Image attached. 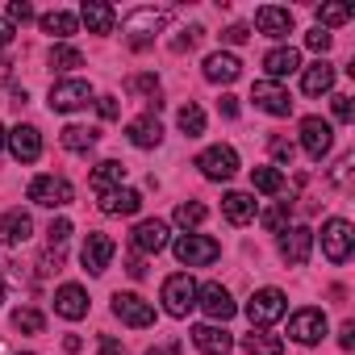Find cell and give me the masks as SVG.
Wrapping results in <instances>:
<instances>
[{
  "mask_svg": "<svg viewBox=\"0 0 355 355\" xmlns=\"http://www.w3.org/2000/svg\"><path fill=\"white\" fill-rule=\"evenodd\" d=\"M205 218H209V209H205L201 201H180V205H175V226H184V230L201 226Z\"/></svg>",
  "mask_w": 355,
  "mask_h": 355,
  "instance_id": "e575fe53",
  "label": "cell"
},
{
  "mask_svg": "<svg viewBox=\"0 0 355 355\" xmlns=\"http://www.w3.org/2000/svg\"><path fill=\"white\" fill-rule=\"evenodd\" d=\"M171 251H175V259H180L184 268H209L222 255V247L209 234H180V239L171 243Z\"/></svg>",
  "mask_w": 355,
  "mask_h": 355,
  "instance_id": "7a4b0ae2",
  "label": "cell"
},
{
  "mask_svg": "<svg viewBox=\"0 0 355 355\" xmlns=\"http://www.w3.org/2000/svg\"><path fill=\"white\" fill-rule=\"evenodd\" d=\"M351 247H355L351 222H347V218H330V222L322 226V255H326L330 263H347Z\"/></svg>",
  "mask_w": 355,
  "mask_h": 355,
  "instance_id": "5b68a950",
  "label": "cell"
},
{
  "mask_svg": "<svg viewBox=\"0 0 355 355\" xmlns=\"http://www.w3.org/2000/svg\"><path fill=\"white\" fill-rule=\"evenodd\" d=\"M301 88H305L309 96H322V92H330V88H334V67H330L326 59H318L313 67H305V76H301Z\"/></svg>",
  "mask_w": 355,
  "mask_h": 355,
  "instance_id": "f546056e",
  "label": "cell"
},
{
  "mask_svg": "<svg viewBox=\"0 0 355 355\" xmlns=\"http://www.w3.org/2000/svg\"><path fill=\"white\" fill-rule=\"evenodd\" d=\"M255 26H259V34H268V38H288V34H293V13H288V9H276V5H263V9L255 13Z\"/></svg>",
  "mask_w": 355,
  "mask_h": 355,
  "instance_id": "cb8c5ba5",
  "label": "cell"
},
{
  "mask_svg": "<svg viewBox=\"0 0 355 355\" xmlns=\"http://www.w3.org/2000/svg\"><path fill=\"white\" fill-rule=\"evenodd\" d=\"M222 113H226V117H239V105H234V96H222Z\"/></svg>",
  "mask_w": 355,
  "mask_h": 355,
  "instance_id": "db71d44e",
  "label": "cell"
},
{
  "mask_svg": "<svg viewBox=\"0 0 355 355\" xmlns=\"http://www.w3.org/2000/svg\"><path fill=\"white\" fill-rule=\"evenodd\" d=\"M13 34H17V30H13V21H0V46H9V42H13Z\"/></svg>",
  "mask_w": 355,
  "mask_h": 355,
  "instance_id": "f5cc1de1",
  "label": "cell"
},
{
  "mask_svg": "<svg viewBox=\"0 0 355 355\" xmlns=\"http://www.w3.org/2000/svg\"><path fill=\"white\" fill-rule=\"evenodd\" d=\"M243 351L247 355H284V338L272 334V330L251 326V334H243Z\"/></svg>",
  "mask_w": 355,
  "mask_h": 355,
  "instance_id": "83f0119b",
  "label": "cell"
},
{
  "mask_svg": "<svg viewBox=\"0 0 355 355\" xmlns=\"http://www.w3.org/2000/svg\"><path fill=\"white\" fill-rule=\"evenodd\" d=\"M334 117H338V121H351V117H355V105H351V96H347V92H338V96H334Z\"/></svg>",
  "mask_w": 355,
  "mask_h": 355,
  "instance_id": "7bdbcfd3",
  "label": "cell"
},
{
  "mask_svg": "<svg viewBox=\"0 0 355 355\" xmlns=\"http://www.w3.org/2000/svg\"><path fill=\"white\" fill-rule=\"evenodd\" d=\"M297 67H301V55H297L293 46H276V51H268V59H263V71H268V80H272V84L288 80Z\"/></svg>",
  "mask_w": 355,
  "mask_h": 355,
  "instance_id": "d4e9b609",
  "label": "cell"
},
{
  "mask_svg": "<svg viewBox=\"0 0 355 355\" xmlns=\"http://www.w3.org/2000/svg\"><path fill=\"white\" fill-rule=\"evenodd\" d=\"M197 167H201L205 180H230V175L239 171V150L226 146V142H218V146H209V150L197 155Z\"/></svg>",
  "mask_w": 355,
  "mask_h": 355,
  "instance_id": "8992f818",
  "label": "cell"
},
{
  "mask_svg": "<svg viewBox=\"0 0 355 355\" xmlns=\"http://www.w3.org/2000/svg\"><path fill=\"white\" fill-rule=\"evenodd\" d=\"M167 26V13H159V9H138V13H130L125 17V38H130V46H150L155 42V34Z\"/></svg>",
  "mask_w": 355,
  "mask_h": 355,
  "instance_id": "52a82bcc",
  "label": "cell"
},
{
  "mask_svg": "<svg viewBox=\"0 0 355 355\" xmlns=\"http://www.w3.org/2000/svg\"><path fill=\"white\" fill-rule=\"evenodd\" d=\"M113 251H117V247H113V239L96 230V234H88V239H84V247H80V263H84L92 276H101V272L113 263Z\"/></svg>",
  "mask_w": 355,
  "mask_h": 355,
  "instance_id": "9a60e30c",
  "label": "cell"
},
{
  "mask_svg": "<svg viewBox=\"0 0 355 355\" xmlns=\"http://www.w3.org/2000/svg\"><path fill=\"white\" fill-rule=\"evenodd\" d=\"M175 121H180V130H184L189 138H201V134H205V109L193 105V101L180 109V117H175Z\"/></svg>",
  "mask_w": 355,
  "mask_h": 355,
  "instance_id": "836d02e7",
  "label": "cell"
},
{
  "mask_svg": "<svg viewBox=\"0 0 355 355\" xmlns=\"http://www.w3.org/2000/svg\"><path fill=\"white\" fill-rule=\"evenodd\" d=\"M96 355H125V347H121L113 334H101V343H96Z\"/></svg>",
  "mask_w": 355,
  "mask_h": 355,
  "instance_id": "bcb514c9",
  "label": "cell"
},
{
  "mask_svg": "<svg viewBox=\"0 0 355 355\" xmlns=\"http://www.w3.org/2000/svg\"><path fill=\"white\" fill-rule=\"evenodd\" d=\"M263 226H268L272 234H280V230L288 226V201H280V205H272V209H263Z\"/></svg>",
  "mask_w": 355,
  "mask_h": 355,
  "instance_id": "f35d334b",
  "label": "cell"
},
{
  "mask_svg": "<svg viewBox=\"0 0 355 355\" xmlns=\"http://www.w3.org/2000/svg\"><path fill=\"white\" fill-rule=\"evenodd\" d=\"M288 334H293L301 347L322 343V338H326V313H322V309H297V313L288 318Z\"/></svg>",
  "mask_w": 355,
  "mask_h": 355,
  "instance_id": "8fae6325",
  "label": "cell"
},
{
  "mask_svg": "<svg viewBox=\"0 0 355 355\" xmlns=\"http://www.w3.org/2000/svg\"><path fill=\"white\" fill-rule=\"evenodd\" d=\"M88 101H96L92 88H88V80H59V84L51 88V109H55V113H76V109H84Z\"/></svg>",
  "mask_w": 355,
  "mask_h": 355,
  "instance_id": "9c48e42d",
  "label": "cell"
},
{
  "mask_svg": "<svg viewBox=\"0 0 355 355\" xmlns=\"http://www.w3.org/2000/svg\"><path fill=\"white\" fill-rule=\"evenodd\" d=\"M309 251H313V230L309 226H284L280 230V255H284V263L301 268L309 259Z\"/></svg>",
  "mask_w": 355,
  "mask_h": 355,
  "instance_id": "5bb4252c",
  "label": "cell"
},
{
  "mask_svg": "<svg viewBox=\"0 0 355 355\" xmlns=\"http://www.w3.org/2000/svg\"><path fill=\"white\" fill-rule=\"evenodd\" d=\"M38 21H42V30H46L51 38H71V34H76V26H80V17H76V13H67V9L42 13Z\"/></svg>",
  "mask_w": 355,
  "mask_h": 355,
  "instance_id": "4dcf8cb0",
  "label": "cell"
},
{
  "mask_svg": "<svg viewBox=\"0 0 355 355\" xmlns=\"http://www.w3.org/2000/svg\"><path fill=\"white\" fill-rule=\"evenodd\" d=\"M30 201L42 205V209H63L76 201V189L67 175H38V180L30 184Z\"/></svg>",
  "mask_w": 355,
  "mask_h": 355,
  "instance_id": "3957f363",
  "label": "cell"
},
{
  "mask_svg": "<svg viewBox=\"0 0 355 355\" xmlns=\"http://www.w3.org/2000/svg\"><path fill=\"white\" fill-rule=\"evenodd\" d=\"M13 326H17L21 334H42L46 318H42L38 309H30V305H26V309H17V313H13Z\"/></svg>",
  "mask_w": 355,
  "mask_h": 355,
  "instance_id": "8d00e7d4",
  "label": "cell"
},
{
  "mask_svg": "<svg viewBox=\"0 0 355 355\" xmlns=\"http://www.w3.org/2000/svg\"><path fill=\"white\" fill-rule=\"evenodd\" d=\"M5 142H9V130H5V125H0V146H5Z\"/></svg>",
  "mask_w": 355,
  "mask_h": 355,
  "instance_id": "11a10c76",
  "label": "cell"
},
{
  "mask_svg": "<svg viewBox=\"0 0 355 355\" xmlns=\"http://www.w3.org/2000/svg\"><path fill=\"white\" fill-rule=\"evenodd\" d=\"M46 239H51V251H63V243L71 239V222H67V218H59V222H51V230H46Z\"/></svg>",
  "mask_w": 355,
  "mask_h": 355,
  "instance_id": "ab89813d",
  "label": "cell"
},
{
  "mask_svg": "<svg viewBox=\"0 0 355 355\" xmlns=\"http://www.w3.org/2000/svg\"><path fill=\"white\" fill-rule=\"evenodd\" d=\"M197 305L209 313V322H226V318H234V297H230V288L226 284H218V280H209V284H201L197 288Z\"/></svg>",
  "mask_w": 355,
  "mask_h": 355,
  "instance_id": "30bf717a",
  "label": "cell"
},
{
  "mask_svg": "<svg viewBox=\"0 0 355 355\" xmlns=\"http://www.w3.org/2000/svg\"><path fill=\"white\" fill-rule=\"evenodd\" d=\"M251 101H255L263 113H272V117H288V113H293V96H288V88H280V84H272V80H255Z\"/></svg>",
  "mask_w": 355,
  "mask_h": 355,
  "instance_id": "7c38bea8",
  "label": "cell"
},
{
  "mask_svg": "<svg viewBox=\"0 0 355 355\" xmlns=\"http://www.w3.org/2000/svg\"><path fill=\"white\" fill-rule=\"evenodd\" d=\"M351 163H355L351 155H343V159H338V167L330 171V180H334V184H347V171H351Z\"/></svg>",
  "mask_w": 355,
  "mask_h": 355,
  "instance_id": "7dc6e473",
  "label": "cell"
},
{
  "mask_svg": "<svg viewBox=\"0 0 355 355\" xmlns=\"http://www.w3.org/2000/svg\"><path fill=\"white\" fill-rule=\"evenodd\" d=\"M146 355H184V347L180 343H163V347H150Z\"/></svg>",
  "mask_w": 355,
  "mask_h": 355,
  "instance_id": "f907efd6",
  "label": "cell"
},
{
  "mask_svg": "<svg viewBox=\"0 0 355 355\" xmlns=\"http://www.w3.org/2000/svg\"><path fill=\"white\" fill-rule=\"evenodd\" d=\"M34 17V5H26V0H13V5H9V21L17 26V21H30Z\"/></svg>",
  "mask_w": 355,
  "mask_h": 355,
  "instance_id": "ee69618b",
  "label": "cell"
},
{
  "mask_svg": "<svg viewBox=\"0 0 355 355\" xmlns=\"http://www.w3.org/2000/svg\"><path fill=\"white\" fill-rule=\"evenodd\" d=\"M338 343H343V351H351V347H355V322H343V330H338Z\"/></svg>",
  "mask_w": 355,
  "mask_h": 355,
  "instance_id": "681fc988",
  "label": "cell"
},
{
  "mask_svg": "<svg viewBox=\"0 0 355 355\" xmlns=\"http://www.w3.org/2000/svg\"><path fill=\"white\" fill-rule=\"evenodd\" d=\"M88 184H92V193H96V197H101V193H113V189H121V184H125V167H121L117 159H105V163L92 171V180H88Z\"/></svg>",
  "mask_w": 355,
  "mask_h": 355,
  "instance_id": "f1b7e54d",
  "label": "cell"
},
{
  "mask_svg": "<svg viewBox=\"0 0 355 355\" xmlns=\"http://www.w3.org/2000/svg\"><path fill=\"white\" fill-rule=\"evenodd\" d=\"M101 209L113 214V218H130V214L142 209V193L121 184V189H113V193H101Z\"/></svg>",
  "mask_w": 355,
  "mask_h": 355,
  "instance_id": "d6986e66",
  "label": "cell"
},
{
  "mask_svg": "<svg viewBox=\"0 0 355 355\" xmlns=\"http://www.w3.org/2000/svg\"><path fill=\"white\" fill-rule=\"evenodd\" d=\"M301 146H305L309 159L322 163V155H330V146H334V130H330V121H322V117H305V121H301Z\"/></svg>",
  "mask_w": 355,
  "mask_h": 355,
  "instance_id": "4fadbf2b",
  "label": "cell"
},
{
  "mask_svg": "<svg viewBox=\"0 0 355 355\" xmlns=\"http://www.w3.org/2000/svg\"><path fill=\"white\" fill-rule=\"evenodd\" d=\"M30 234H34V222H30V214H21V209H9L5 218H0V243H5V247H21V243H30Z\"/></svg>",
  "mask_w": 355,
  "mask_h": 355,
  "instance_id": "7402d4cb",
  "label": "cell"
},
{
  "mask_svg": "<svg viewBox=\"0 0 355 355\" xmlns=\"http://www.w3.org/2000/svg\"><path fill=\"white\" fill-rule=\"evenodd\" d=\"M9 150L17 163H34L42 155V134L34 125H17V130H9Z\"/></svg>",
  "mask_w": 355,
  "mask_h": 355,
  "instance_id": "e0dca14e",
  "label": "cell"
},
{
  "mask_svg": "<svg viewBox=\"0 0 355 355\" xmlns=\"http://www.w3.org/2000/svg\"><path fill=\"white\" fill-rule=\"evenodd\" d=\"M51 67L55 71H76V67H84V55L76 51V46H51Z\"/></svg>",
  "mask_w": 355,
  "mask_h": 355,
  "instance_id": "d590c367",
  "label": "cell"
},
{
  "mask_svg": "<svg viewBox=\"0 0 355 355\" xmlns=\"http://www.w3.org/2000/svg\"><path fill=\"white\" fill-rule=\"evenodd\" d=\"M125 134H130V142H134L138 150H150V146H159V142H163V125H159V117H155V113L134 117V121L125 125Z\"/></svg>",
  "mask_w": 355,
  "mask_h": 355,
  "instance_id": "ac0fdd59",
  "label": "cell"
},
{
  "mask_svg": "<svg viewBox=\"0 0 355 355\" xmlns=\"http://www.w3.org/2000/svg\"><path fill=\"white\" fill-rule=\"evenodd\" d=\"M272 159H276L280 167H288V163H293V142H288V138H272Z\"/></svg>",
  "mask_w": 355,
  "mask_h": 355,
  "instance_id": "b9f144b4",
  "label": "cell"
},
{
  "mask_svg": "<svg viewBox=\"0 0 355 355\" xmlns=\"http://www.w3.org/2000/svg\"><path fill=\"white\" fill-rule=\"evenodd\" d=\"M113 318H121L134 330H146V326H155V305L142 301L138 293H113Z\"/></svg>",
  "mask_w": 355,
  "mask_h": 355,
  "instance_id": "ba28073f",
  "label": "cell"
},
{
  "mask_svg": "<svg viewBox=\"0 0 355 355\" xmlns=\"http://www.w3.org/2000/svg\"><path fill=\"white\" fill-rule=\"evenodd\" d=\"M343 21H351V9H347V5H322V9H318V30L343 26Z\"/></svg>",
  "mask_w": 355,
  "mask_h": 355,
  "instance_id": "74e56055",
  "label": "cell"
},
{
  "mask_svg": "<svg viewBox=\"0 0 355 355\" xmlns=\"http://www.w3.org/2000/svg\"><path fill=\"white\" fill-rule=\"evenodd\" d=\"M134 251L138 255H159L163 247H167V222H159V218H146V222H138L134 226Z\"/></svg>",
  "mask_w": 355,
  "mask_h": 355,
  "instance_id": "2e32d148",
  "label": "cell"
},
{
  "mask_svg": "<svg viewBox=\"0 0 355 355\" xmlns=\"http://www.w3.org/2000/svg\"><path fill=\"white\" fill-rule=\"evenodd\" d=\"M55 313L67 318V322H80V318L88 313V293H84L80 284H63V288L55 293Z\"/></svg>",
  "mask_w": 355,
  "mask_h": 355,
  "instance_id": "ffe728a7",
  "label": "cell"
},
{
  "mask_svg": "<svg viewBox=\"0 0 355 355\" xmlns=\"http://www.w3.org/2000/svg\"><path fill=\"white\" fill-rule=\"evenodd\" d=\"M288 313V297L280 293V288H259L251 301H247V318H251V326H259V330H268L272 322H280Z\"/></svg>",
  "mask_w": 355,
  "mask_h": 355,
  "instance_id": "277c9868",
  "label": "cell"
},
{
  "mask_svg": "<svg viewBox=\"0 0 355 355\" xmlns=\"http://www.w3.org/2000/svg\"><path fill=\"white\" fill-rule=\"evenodd\" d=\"M239 76H243V63H239L234 55L218 51V55L205 59V80H209V84H234Z\"/></svg>",
  "mask_w": 355,
  "mask_h": 355,
  "instance_id": "484cf974",
  "label": "cell"
},
{
  "mask_svg": "<svg viewBox=\"0 0 355 355\" xmlns=\"http://www.w3.org/2000/svg\"><path fill=\"white\" fill-rule=\"evenodd\" d=\"M125 272H130V276H134V280H142V276H146V263H142V255H134V259H130V268H125Z\"/></svg>",
  "mask_w": 355,
  "mask_h": 355,
  "instance_id": "816d5d0a",
  "label": "cell"
},
{
  "mask_svg": "<svg viewBox=\"0 0 355 355\" xmlns=\"http://www.w3.org/2000/svg\"><path fill=\"white\" fill-rule=\"evenodd\" d=\"M193 347H197V351H205V355H226V351L234 347V338H230L218 322H205V326H197V330H193Z\"/></svg>",
  "mask_w": 355,
  "mask_h": 355,
  "instance_id": "44dd1931",
  "label": "cell"
},
{
  "mask_svg": "<svg viewBox=\"0 0 355 355\" xmlns=\"http://www.w3.org/2000/svg\"><path fill=\"white\" fill-rule=\"evenodd\" d=\"M163 309L171 318H189L197 309V280L189 272H175L163 280Z\"/></svg>",
  "mask_w": 355,
  "mask_h": 355,
  "instance_id": "6da1fadb",
  "label": "cell"
},
{
  "mask_svg": "<svg viewBox=\"0 0 355 355\" xmlns=\"http://www.w3.org/2000/svg\"><path fill=\"white\" fill-rule=\"evenodd\" d=\"M222 38H226L230 46H239V42H247V38H251V30H247V26H230V30H226Z\"/></svg>",
  "mask_w": 355,
  "mask_h": 355,
  "instance_id": "c3c4849f",
  "label": "cell"
},
{
  "mask_svg": "<svg viewBox=\"0 0 355 355\" xmlns=\"http://www.w3.org/2000/svg\"><path fill=\"white\" fill-rule=\"evenodd\" d=\"M80 21L88 26V34H113V26H117V13H113V5H105V0H84Z\"/></svg>",
  "mask_w": 355,
  "mask_h": 355,
  "instance_id": "603a6c76",
  "label": "cell"
},
{
  "mask_svg": "<svg viewBox=\"0 0 355 355\" xmlns=\"http://www.w3.org/2000/svg\"><path fill=\"white\" fill-rule=\"evenodd\" d=\"M21 355H34V351H21Z\"/></svg>",
  "mask_w": 355,
  "mask_h": 355,
  "instance_id": "6f0895ef",
  "label": "cell"
},
{
  "mask_svg": "<svg viewBox=\"0 0 355 355\" xmlns=\"http://www.w3.org/2000/svg\"><path fill=\"white\" fill-rule=\"evenodd\" d=\"M330 42H334V34H330V30H318V26H313V30L305 34V46H309V51H318V55H326V51H330Z\"/></svg>",
  "mask_w": 355,
  "mask_h": 355,
  "instance_id": "60d3db41",
  "label": "cell"
},
{
  "mask_svg": "<svg viewBox=\"0 0 355 355\" xmlns=\"http://www.w3.org/2000/svg\"><path fill=\"white\" fill-rule=\"evenodd\" d=\"M96 138H101V134H96L92 125H67V130H63V146L76 150V155H80V150H92Z\"/></svg>",
  "mask_w": 355,
  "mask_h": 355,
  "instance_id": "d6a6232c",
  "label": "cell"
},
{
  "mask_svg": "<svg viewBox=\"0 0 355 355\" xmlns=\"http://www.w3.org/2000/svg\"><path fill=\"white\" fill-rule=\"evenodd\" d=\"M251 189L255 193H268V197H280L284 193V171L280 167H255L251 171Z\"/></svg>",
  "mask_w": 355,
  "mask_h": 355,
  "instance_id": "1f68e13d",
  "label": "cell"
},
{
  "mask_svg": "<svg viewBox=\"0 0 355 355\" xmlns=\"http://www.w3.org/2000/svg\"><path fill=\"white\" fill-rule=\"evenodd\" d=\"M222 214H226V222L247 226V222L259 214V205H255V197H251V193H226V197H222Z\"/></svg>",
  "mask_w": 355,
  "mask_h": 355,
  "instance_id": "4316f807",
  "label": "cell"
},
{
  "mask_svg": "<svg viewBox=\"0 0 355 355\" xmlns=\"http://www.w3.org/2000/svg\"><path fill=\"white\" fill-rule=\"evenodd\" d=\"M96 109H101V117H105V121H113V117L121 113V105H117V96H96Z\"/></svg>",
  "mask_w": 355,
  "mask_h": 355,
  "instance_id": "f6af8a7d",
  "label": "cell"
},
{
  "mask_svg": "<svg viewBox=\"0 0 355 355\" xmlns=\"http://www.w3.org/2000/svg\"><path fill=\"white\" fill-rule=\"evenodd\" d=\"M0 67H5V63H0Z\"/></svg>",
  "mask_w": 355,
  "mask_h": 355,
  "instance_id": "680465c9",
  "label": "cell"
},
{
  "mask_svg": "<svg viewBox=\"0 0 355 355\" xmlns=\"http://www.w3.org/2000/svg\"><path fill=\"white\" fill-rule=\"evenodd\" d=\"M0 305H5V284H0Z\"/></svg>",
  "mask_w": 355,
  "mask_h": 355,
  "instance_id": "9f6ffc18",
  "label": "cell"
}]
</instances>
